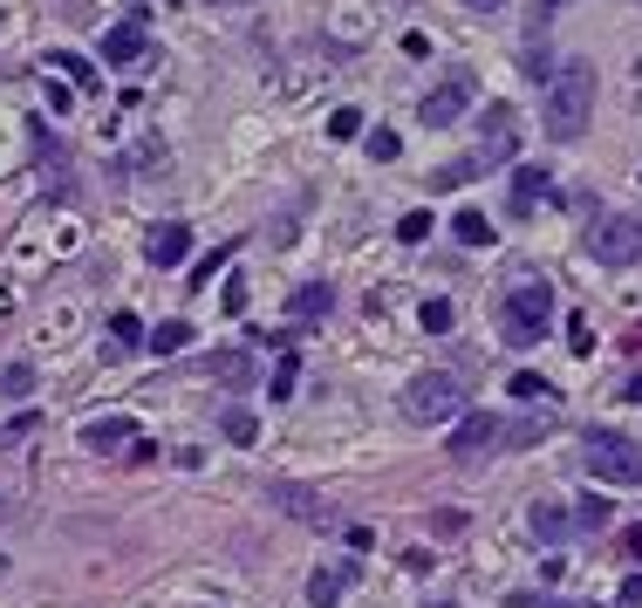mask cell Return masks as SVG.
<instances>
[{
    "mask_svg": "<svg viewBox=\"0 0 642 608\" xmlns=\"http://www.w3.org/2000/svg\"><path fill=\"white\" fill-rule=\"evenodd\" d=\"M622 554H642V526H629V534H622Z\"/></svg>",
    "mask_w": 642,
    "mask_h": 608,
    "instance_id": "obj_36",
    "label": "cell"
},
{
    "mask_svg": "<svg viewBox=\"0 0 642 608\" xmlns=\"http://www.w3.org/2000/svg\"><path fill=\"white\" fill-rule=\"evenodd\" d=\"M465 403H458V384L445 369H431V376H417V384L403 390V417L410 424H445V417H458Z\"/></svg>",
    "mask_w": 642,
    "mask_h": 608,
    "instance_id": "obj_4",
    "label": "cell"
},
{
    "mask_svg": "<svg viewBox=\"0 0 642 608\" xmlns=\"http://www.w3.org/2000/svg\"><path fill=\"white\" fill-rule=\"evenodd\" d=\"M355 574H363V568H355V561H336V568H315V574H307V608H336L349 588H355Z\"/></svg>",
    "mask_w": 642,
    "mask_h": 608,
    "instance_id": "obj_10",
    "label": "cell"
},
{
    "mask_svg": "<svg viewBox=\"0 0 642 608\" xmlns=\"http://www.w3.org/2000/svg\"><path fill=\"white\" fill-rule=\"evenodd\" d=\"M622 397H629V403H642V376H629V390H622Z\"/></svg>",
    "mask_w": 642,
    "mask_h": 608,
    "instance_id": "obj_38",
    "label": "cell"
},
{
    "mask_svg": "<svg viewBox=\"0 0 642 608\" xmlns=\"http://www.w3.org/2000/svg\"><path fill=\"white\" fill-rule=\"evenodd\" d=\"M588 253H595L602 267H629V260H642V219L608 212L595 233H588Z\"/></svg>",
    "mask_w": 642,
    "mask_h": 608,
    "instance_id": "obj_5",
    "label": "cell"
},
{
    "mask_svg": "<svg viewBox=\"0 0 642 608\" xmlns=\"http://www.w3.org/2000/svg\"><path fill=\"white\" fill-rule=\"evenodd\" d=\"M48 69H62V75H69L75 89H89V83H96V69H89L83 56H48Z\"/></svg>",
    "mask_w": 642,
    "mask_h": 608,
    "instance_id": "obj_26",
    "label": "cell"
},
{
    "mask_svg": "<svg viewBox=\"0 0 642 608\" xmlns=\"http://www.w3.org/2000/svg\"><path fill=\"white\" fill-rule=\"evenodd\" d=\"M213 376H219V384H246V356H240V349H226V356L213 363Z\"/></svg>",
    "mask_w": 642,
    "mask_h": 608,
    "instance_id": "obj_28",
    "label": "cell"
},
{
    "mask_svg": "<svg viewBox=\"0 0 642 608\" xmlns=\"http://www.w3.org/2000/svg\"><path fill=\"white\" fill-rule=\"evenodd\" d=\"M150 349H158V356H178V349H185L192 342V321H158V328H150V336H144Z\"/></svg>",
    "mask_w": 642,
    "mask_h": 608,
    "instance_id": "obj_18",
    "label": "cell"
},
{
    "mask_svg": "<svg viewBox=\"0 0 642 608\" xmlns=\"http://www.w3.org/2000/svg\"><path fill=\"white\" fill-rule=\"evenodd\" d=\"M547 137L554 144H574L588 123H595V69L588 62H560L554 83H547Z\"/></svg>",
    "mask_w": 642,
    "mask_h": 608,
    "instance_id": "obj_1",
    "label": "cell"
},
{
    "mask_svg": "<svg viewBox=\"0 0 642 608\" xmlns=\"http://www.w3.org/2000/svg\"><path fill=\"white\" fill-rule=\"evenodd\" d=\"M581 465L595 478H608V486H642V445L622 438V430H588Z\"/></svg>",
    "mask_w": 642,
    "mask_h": 608,
    "instance_id": "obj_2",
    "label": "cell"
},
{
    "mask_svg": "<svg viewBox=\"0 0 642 608\" xmlns=\"http://www.w3.org/2000/svg\"><path fill=\"white\" fill-rule=\"evenodd\" d=\"M506 390L520 397V403H547V397H554V384H547V376H533V369H520V376H512Z\"/></svg>",
    "mask_w": 642,
    "mask_h": 608,
    "instance_id": "obj_21",
    "label": "cell"
},
{
    "mask_svg": "<svg viewBox=\"0 0 642 608\" xmlns=\"http://www.w3.org/2000/svg\"><path fill=\"white\" fill-rule=\"evenodd\" d=\"M533 8H541V21H547V14H560V8H568V0H533Z\"/></svg>",
    "mask_w": 642,
    "mask_h": 608,
    "instance_id": "obj_37",
    "label": "cell"
},
{
    "mask_svg": "<svg viewBox=\"0 0 642 608\" xmlns=\"http://www.w3.org/2000/svg\"><path fill=\"white\" fill-rule=\"evenodd\" d=\"M328 137H336V144L363 137V110H336V117H328Z\"/></svg>",
    "mask_w": 642,
    "mask_h": 608,
    "instance_id": "obj_27",
    "label": "cell"
},
{
    "mask_svg": "<svg viewBox=\"0 0 642 608\" xmlns=\"http://www.w3.org/2000/svg\"><path fill=\"white\" fill-rule=\"evenodd\" d=\"M144 253H150V267H178L192 253V226H178V219H165V226H150V240H144Z\"/></svg>",
    "mask_w": 642,
    "mask_h": 608,
    "instance_id": "obj_12",
    "label": "cell"
},
{
    "mask_svg": "<svg viewBox=\"0 0 642 608\" xmlns=\"http://www.w3.org/2000/svg\"><path fill=\"white\" fill-rule=\"evenodd\" d=\"M110 336L117 342H144V321L137 315H110Z\"/></svg>",
    "mask_w": 642,
    "mask_h": 608,
    "instance_id": "obj_32",
    "label": "cell"
},
{
    "mask_svg": "<svg viewBox=\"0 0 642 608\" xmlns=\"http://www.w3.org/2000/svg\"><path fill=\"white\" fill-rule=\"evenodd\" d=\"M397 150H403V137H397V131H370V158H376V165H390Z\"/></svg>",
    "mask_w": 642,
    "mask_h": 608,
    "instance_id": "obj_29",
    "label": "cell"
},
{
    "mask_svg": "<svg viewBox=\"0 0 642 608\" xmlns=\"http://www.w3.org/2000/svg\"><path fill=\"white\" fill-rule=\"evenodd\" d=\"M615 601H622V608H642V574H629V581H622V595H615Z\"/></svg>",
    "mask_w": 642,
    "mask_h": 608,
    "instance_id": "obj_34",
    "label": "cell"
},
{
    "mask_svg": "<svg viewBox=\"0 0 642 608\" xmlns=\"http://www.w3.org/2000/svg\"><path fill=\"white\" fill-rule=\"evenodd\" d=\"M233 253H240V240H226V246H213V253H205V260H198V288L213 281V267H226V260H233Z\"/></svg>",
    "mask_w": 642,
    "mask_h": 608,
    "instance_id": "obj_30",
    "label": "cell"
},
{
    "mask_svg": "<svg viewBox=\"0 0 642 608\" xmlns=\"http://www.w3.org/2000/svg\"><path fill=\"white\" fill-rule=\"evenodd\" d=\"M35 424H41V417H35V411H21V417H14V424H0V445H14V438H28V430H35Z\"/></svg>",
    "mask_w": 642,
    "mask_h": 608,
    "instance_id": "obj_33",
    "label": "cell"
},
{
    "mask_svg": "<svg viewBox=\"0 0 642 608\" xmlns=\"http://www.w3.org/2000/svg\"><path fill=\"white\" fill-rule=\"evenodd\" d=\"M328 308H336V288H328V281H301V288L288 294V315H294V321H322Z\"/></svg>",
    "mask_w": 642,
    "mask_h": 608,
    "instance_id": "obj_14",
    "label": "cell"
},
{
    "mask_svg": "<svg viewBox=\"0 0 642 608\" xmlns=\"http://www.w3.org/2000/svg\"><path fill=\"white\" fill-rule=\"evenodd\" d=\"M424 328H431V336H445V328H451V301H424V315H417Z\"/></svg>",
    "mask_w": 642,
    "mask_h": 608,
    "instance_id": "obj_31",
    "label": "cell"
},
{
    "mask_svg": "<svg viewBox=\"0 0 642 608\" xmlns=\"http://www.w3.org/2000/svg\"><path fill=\"white\" fill-rule=\"evenodd\" d=\"M144 41H150V28H144V14H131V21H117V28L102 35V62H110V69H123V62H137V56H144Z\"/></svg>",
    "mask_w": 642,
    "mask_h": 608,
    "instance_id": "obj_11",
    "label": "cell"
},
{
    "mask_svg": "<svg viewBox=\"0 0 642 608\" xmlns=\"http://www.w3.org/2000/svg\"><path fill=\"white\" fill-rule=\"evenodd\" d=\"M0 390H8V397H28V390H35V363H8V369H0Z\"/></svg>",
    "mask_w": 642,
    "mask_h": 608,
    "instance_id": "obj_23",
    "label": "cell"
},
{
    "mask_svg": "<svg viewBox=\"0 0 642 608\" xmlns=\"http://www.w3.org/2000/svg\"><path fill=\"white\" fill-rule=\"evenodd\" d=\"M424 608H458V601H424Z\"/></svg>",
    "mask_w": 642,
    "mask_h": 608,
    "instance_id": "obj_39",
    "label": "cell"
},
{
    "mask_svg": "<svg viewBox=\"0 0 642 608\" xmlns=\"http://www.w3.org/2000/svg\"><path fill=\"white\" fill-rule=\"evenodd\" d=\"M541 198H554V171H541V165H526V171H512V212H533Z\"/></svg>",
    "mask_w": 642,
    "mask_h": 608,
    "instance_id": "obj_13",
    "label": "cell"
},
{
    "mask_svg": "<svg viewBox=\"0 0 642 608\" xmlns=\"http://www.w3.org/2000/svg\"><path fill=\"white\" fill-rule=\"evenodd\" d=\"M499 438H506V430H499L493 411H465V417H458V430H451V459H458V465H472V459H485V451H493Z\"/></svg>",
    "mask_w": 642,
    "mask_h": 608,
    "instance_id": "obj_8",
    "label": "cell"
},
{
    "mask_svg": "<svg viewBox=\"0 0 642 608\" xmlns=\"http://www.w3.org/2000/svg\"><path fill=\"white\" fill-rule=\"evenodd\" d=\"M465 8H472V14H499V8H506V0H465Z\"/></svg>",
    "mask_w": 642,
    "mask_h": 608,
    "instance_id": "obj_35",
    "label": "cell"
},
{
    "mask_svg": "<svg viewBox=\"0 0 642 608\" xmlns=\"http://www.w3.org/2000/svg\"><path fill=\"white\" fill-rule=\"evenodd\" d=\"M479 158H458V165H445V171H431V192H458V185H472L479 179Z\"/></svg>",
    "mask_w": 642,
    "mask_h": 608,
    "instance_id": "obj_19",
    "label": "cell"
},
{
    "mask_svg": "<svg viewBox=\"0 0 642 608\" xmlns=\"http://www.w3.org/2000/svg\"><path fill=\"white\" fill-rule=\"evenodd\" d=\"M526 526H533V540H568L574 534V513H568V506H533V513H526Z\"/></svg>",
    "mask_w": 642,
    "mask_h": 608,
    "instance_id": "obj_16",
    "label": "cell"
},
{
    "mask_svg": "<svg viewBox=\"0 0 642 608\" xmlns=\"http://www.w3.org/2000/svg\"><path fill=\"white\" fill-rule=\"evenodd\" d=\"M294 384H301V356H294V349H280V363H274V376H267V397H274V403H288Z\"/></svg>",
    "mask_w": 642,
    "mask_h": 608,
    "instance_id": "obj_17",
    "label": "cell"
},
{
    "mask_svg": "<svg viewBox=\"0 0 642 608\" xmlns=\"http://www.w3.org/2000/svg\"><path fill=\"white\" fill-rule=\"evenodd\" d=\"M267 506H280V513L301 520V526H328V520H336V513H328V499L315 486H294V478H267Z\"/></svg>",
    "mask_w": 642,
    "mask_h": 608,
    "instance_id": "obj_7",
    "label": "cell"
},
{
    "mask_svg": "<svg viewBox=\"0 0 642 608\" xmlns=\"http://www.w3.org/2000/svg\"><path fill=\"white\" fill-rule=\"evenodd\" d=\"M472 96H479V75L472 69H445V83L424 96V123H431V131H445V123H458L472 110Z\"/></svg>",
    "mask_w": 642,
    "mask_h": 608,
    "instance_id": "obj_6",
    "label": "cell"
},
{
    "mask_svg": "<svg viewBox=\"0 0 642 608\" xmlns=\"http://www.w3.org/2000/svg\"><path fill=\"white\" fill-rule=\"evenodd\" d=\"M499 321H506V342H541L547 336V321H554V288L547 281H520V288H506V308H499Z\"/></svg>",
    "mask_w": 642,
    "mask_h": 608,
    "instance_id": "obj_3",
    "label": "cell"
},
{
    "mask_svg": "<svg viewBox=\"0 0 642 608\" xmlns=\"http://www.w3.org/2000/svg\"><path fill=\"white\" fill-rule=\"evenodd\" d=\"M512 137H520V117H512V104H493L485 110V144L472 150L479 165H506L512 158Z\"/></svg>",
    "mask_w": 642,
    "mask_h": 608,
    "instance_id": "obj_9",
    "label": "cell"
},
{
    "mask_svg": "<svg viewBox=\"0 0 642 608\" xmlns=\"http://www.w3.org/2000/svg\"><path fill=\"white\" fill-rule=\"evenodd\" d=\"M226 438H233V445H253V438H261V417H253V411H226Z\"/></svg>",
    "mask_w": 642,
    "mask_h": 608,
    "instance_id": "obj_25",
    "label": "cell"
},
{
    "mask_svg": "<svg viewBox=\"0 0 642 608\" xmlns=\"http://www.w3.org/2000/svg\"><path fill=\"white\" fill-rule=\"evenodd\" d=\"M451 233H458V246H485V240H493V226H485V212L465 206V212L451 219Z\"/></svg>",
    "mask_w": 642,
    "mask_h": 608,
    "instance_id": "obj_20",
    "label": "cell"
},
{
    "mask_svg": "<svg viewBox=\"0 0 642 608\" xmlns=\"http://www.w3.org/2000/svg\"><path fill=\"white\" fill-rule=\"evenodd\" d=\"M117 445H137V424H131V417H102V424H83V451H117Z\"/></svg>",
    "mask_w": 642,
    "mask_h": 608,
    "instance_id": "obj_15",
    "label": "cell"
},
{
    "mask_svg": "<svg viewBox=\"0 0 642 608\" xmlns=\"http://www.w3.org/2000/svg\"><path fill=\"white\" fill-rule=\"evenodd\" d=\"M431 233H438L431 212H403V219H397V240H403V246H417V240H431Z\"/></svg>",
    "mask_w": 642,
    "mask_h": 608,
    "instance_id": "obj_24",
    "label": "cell"
},
{
    "mask_svg": "<svg viewBox=\"0 0 642 608\" xmlns=\"http://www.w3.org/2000/svg\"><path fill=\"white\" fill-rule=\"evenodd\" d=\"M608 520H615V513H608V499H581V506H574V526H581V534H602Z\"/></svg>",
    "mask_w": 642,
    "mask_h": 608,
    "instance_id": "obj_22",
    "label": "cell"
}]
</instances>
